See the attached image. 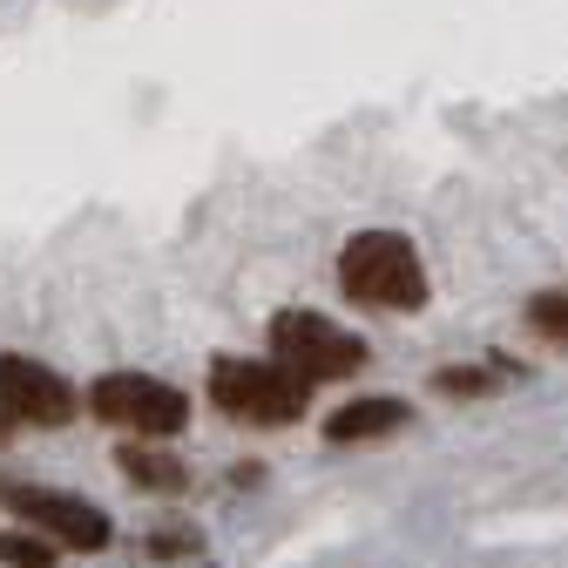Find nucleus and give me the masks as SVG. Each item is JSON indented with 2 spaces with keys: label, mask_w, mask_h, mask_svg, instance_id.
<instances>
[{
  "label": "nucleus",
  "mask_w": 568,
  "mask_h": 568,
  "mask_svg": "<svg viewBox=\"0 0 568 568\" xmlns=\"http://www.w3.org/2000/svg\"><path fill=\"white\" fill-rule=\"evenodd\" d=\"M501 379H508V366H447L434 386H440L447 399H480V393H494Z\"/></svg>",
  "instance_id": "10"
},
{
  "label": "nucleus",
  "mask_w": 568,
  "mask_h": 568,
  "mask_svg": "<svg viewBox=\"0 0 568 568\" xmlns=\"http://www.w3.org/2000/svg\"><path fill=\"white\" fill-rule=\"evenodd\" d=\"M528 332H541L548 345H568V292H535L528 298Z\"/></svg>",
  "instance_id": "11"
},
{
  "label": "nucleus",
  "mask_w": 568,
  "mask_h": 568,
  "mask_svg": "<svg viewBox=\"0 0 568 568\" xmlns=\"http://www.w3.org/2000/svg\"><path fill=\"white\" fill-rule=\"evenodd\" d=\"M413 419V406L406 399H352V406H338L332 419H325V440L332 447H352V440H386V434H399V426Z\"/></svg>",
  "instance_id": "7"
},
{
  "label": "nucleus",
  "mask_w": 568,
  "mask_h": 568,
  "mask_svg": "<svg viewBox=\"0 0 568 568\" xmlns=\"http://www.w3.org/2000/svg\"><path fill=\"white\" fill-rule=\"evenodd\" d=\"M89 413L135 440H170L190 426V393H176L170 379H150V373H109L89 386Z\"/></svg>",
  "instance_id": "4"
},
{
  "label": "nucleus",
  "mask_w": 568,
  "mask_h": 568,
  "mask_svg": "<svg viewBox=\"0 0 568 568\" xmlns=\"http://www.w3.org/2000/svg\"><path fill=\"white\" fill-rule=\"evenodd\" d=\"M210 406L244 419V426H292L312 413V386L298 373H284L277 359H224L210 366Z\"/></svg>",
  "instance_id": "2"
},
{
  "label": "nucleus",
  "mask_w": 568,
  "mask_h": 568,
  "mask_svg": "<svg viewBox=\"0 0 568 568\" xmlns=\"http://www.w3.org/2000/svg\"><path fill=\"white\" fill-rule=\"evenodd\" d=\"M0 413H8L14 426H48L54 434V426H68L82 413V399L54 366L28 359V352H0Z\"/></svg>",
  "instance_id": "5"
},
{
  "label": "nucleus",
  "mask_w": 568,
  "mask_h": 568,
  "mask_svg": "<svg viewBox=\"0 0 568 568\" xmlns=\"http://www.w3.org/2000/svg\"><path fill=\"white\" fill-rule=\"evenodd\" d=\"M115 467H122L135 487H150V494H183V487H190L183 460H176V454H163V447H150V440H129Z\"/></svg>",
  "instance_id": "8"
},
{
  "label": "nucleus",
  "mask_w": 568,
  "mask_h": 568,
  "mask_svg": "<svg viewBox=\"0 0 568 568\" xmlns=\"http://www.w3.org/2000/svg\"><path fill=\"white\" fill-rule=\"evenodd\" d=\"M338 292L373 312H419L426 305V264L406 231H359L338 251Z\"/></svg>",
  "instance_id": "1"
},
{
  "label": "nucleus",
  "mask_w": 568,
  "mask_h": 568,
  "mask_svg": "<svg viewBox=\"0 0 568 568\" xmlns=\"http://www.w3.org/2000/svg\"><path fill=\"white\" fill-rule=\"evenodd\" d=\"M8 434H14V419H8V413H0V440H8Z\"/></svg>",
  "instance_id": "12"
},
{
  "label": "nucleus",
  "mask_w": 568,
  "mask_h": 568,
  "mask_svg": "<svg viewBox=\"0 0 568 568\" xmlns=\"http://www.w3.org/2000/svg\"><path fill=\"white\" fill-rule=\"evenodd\" d=\"M271 359L284 373H298L305 386H325V379H352V373H359L373 359V345L359 332L332 325L325 312H277L271 318Z\"/></svg>",
  "instance_id": "3"
},
{
  "label": "nucleus",
  "mask_w": 568,
  "mask_h": 568,
  "mask_svg": "<svg viewBox=\"0 0 568 568\" xmlns=\"http://www.w3.org/2000/svg\"><path fill=\"white\" fill-rule=\"evenodd\" d=\"M8 508H14L28 528H41L54 548H82V555H102V548L115 541L109 515H102L95 501H82V494H54V487H14V494H8Z\"/></svg>",
  "instance_id": "6"
},
{
  "label": "nucleus",
  "mask_w": 568,
  "mask_h": 568,
  "mask_svg": "<svg viewBox=\"0 0 568 568\" xmlns=\"http://www.w3.org/2000/svg\"><path fill=\"white\" fill-rule=\"evenodd\" d=\"M0 561L8 568H54V541L41 528H8L0 535Z\"/></svg>",
  "instance_id": "9"
}]
</instances>
